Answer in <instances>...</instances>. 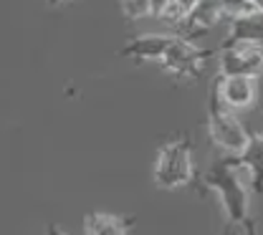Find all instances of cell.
Instances as JSON below:
<instances>
[{"label": "cell", "instance_id": "6da1fadb", "mask_svg": "<svg viewBox=\"0 0 263 235\" xmlns=\"http://www.w3.org/2000/svg\"><path fill=\"white\" fill-rule=\"evenodd\" d=\"M197 192L210 190L218 195V200L223 205V212L228 218L230 225H243L251 215H248V205H251V192L240 180V167L233 165L228 157L215 162L205 174H200L195 182Z\"/></svg>", "mask_w": 263, "mask_h": 235}, {"label": "cell", "instance_id": "7a4b0ae2", "mask_svg": "<svg viewBox=\"0 0 263 235\" xmlns=\"http://www.w3.org/2000/svg\"><path fill=\"white\" fill-rule=\"evenodd\" d=\"M200 180L193 157V139L180 134L170 142H164L157 149L155 167H152V182L157 190H180L190 187Z\"/></svg>", "mask_w": 263, "mask_h": 235}, {"label": "cell", "instance_id": "3957f363", "mask_svg": "<svg viewBox=\"0 0 263 235\" xmlns=\"http://www.w3.org/2000/svg\"><path fill=\"white\" fill-rule=\"evenodd\" d=\"M205 127H208V136L213 142V147L228 157H235L246 149L251 134L246 132L243 122L233 114V109L226 106L220 96H218V89L215 84L210 81V89H208V101H205Z\"/></svg>", "mask_w": 263, "mask_h": 235}, {"label": "cell", "instance_id": "277c9868", "mask_svg": "<svg viewBox=\"0 0 263 235\" xmlns=\"http://www.w3.org/2000/svg\"><path fill=\"white\" fill-rule=\"evenodd\" d=\"M210 53L213 51L195 46V41H187L182 35H175V43L164 53L160 66H162V71L170 79H177V81H185L187 84V81H197L202 76V68L210 61Z\"/></svg>", "mask_w": 263, "mask_h": 235}, {"label": "cell", "instance_id": "5b68a950", "mask_svg": "<svg viewBox=\"0 0 263 235\" xmlns=\"http://www.w3.org/2000/svg\"><path fill=\"white\" fill-rule=\"evenodd\" d=\"M218 73L220 76H263V46H230L218 56Z\"/></svg>", "mask_w": 263, "mask_h": 235}, {"label": "cell", "instance_id": "8992f818", "mask_svg": "<svg viewBox=\"0 0 263 235\" xmlns=\"http://www.w3.org/2000/svg\"><path fill=\"white\" fill-rule=\"evenodd\" d=\"M220 101L235 109H251L258 99V79H248V76H215L213 79Z\"/></svg>", "mask_w": 263, "mask_h": 235}, {"label": "cell", "instance_id": "52a82bcc", "mask_svg": "<svg viewBox=\"0 0 263 235\" xmlns=\"http://www.w3.org/2000/svg\"><path fill=\"white\" fill-rule=\"evenodd\" d=\"M172 43H175V35H162V33L134 35V38H129V43H124V48H119V56L122 58H132L137 64H144V61H157L160 64Z\"/></svg>", "mask_w": 263, "mask_h": 235}, {"label": "cell", "instance_id": "ba28073f", "mask_svg": "<svg viewBox=\"0 0 263 235\" xmlns=\"http://www.w3.org/2000/svg\"><path fill=\"white\" fill-rule=\"evenodd\" d=\"M263 46V10H248L243 15H235L228 21V35L220 48L230 46Z\"/></svg>", "mask_w": 263, "mask_h": 235}, {"label": "cell", "instance_id": "9c48e42d", "mask_svg": "<svg viewBox=\"0 0 263 235\" xmlns=\"http://www.w3.org/2000/svg\"><path fill=\"white\" fill-rule=\"evenodd\" d=\"M220 18H226L223 0H200V3H197V8L193 10V15L180 26V28L185 31L182 38L195 41V38H200V35H208V31H210Z\"/></svg>", "mask_w": 263, "mask_h": 235}, {"label": "cell", "instance_id": "30bf717a", "mask_svg": "<svg viewBox=\"0 0 263 235\" xmlns=\"http://www.w3.org/2000/svg\"><path fill=\"white\" fill-rule=\"evenodd\" d=\"M233 165H238L240 169L248 172L251 177V187L256 195H263V134L261 132H253L246 149L235 157H228Z\"/></svg>", "mask_w": 263, "mask_h": 235}, {"label": "cell", "instance_id": "8fae6325", "mask_svg": "<svg viewBox=\"0 0 263 235\" xmlns=\"http://www.w3.org/2000/svg\"><path fill=\"white\" fill-rule=\"evenodd\" d=\"M134 225H137V215L94 210L84 218V235H129Z\"/></svg>", "mask_w": 263, "mask_h": 235}, {"label": "cell", "instance_id": "7c38bea8", "mask_svg": "<svg viewBox=\"0 0 263 235\" xmlns=\"http://www.w3.org/2000/svg\"><path fill=\"white\" fill-rule=\"evenodd\" d=\"M119 10H122L124 21L152 18V0H119Z\"/></svg>", "mask_w": 263, "mask_h": 235}, {"label": "cell", "instance_id": "4fadbf2b", "mask_svg": "<svg viewBox=\"0 0 263 235\" xmlns=\"http://www.w3.org/2000/svg\"><path fill=\"white\" fill-rule=\"evenodd\" d=\"M167 8H170V0H152V18H160L162 21Z\"/></svg>", "mask_w": 263, "mask_h": 235}, {"label": "cell", "instance_id": "5bb4252c", "mask_svg": "<svg viewBox=\"0 0 263 235\" xmlns=\"http://www.w3.org/2000/svg\"><path fill=\"white\" fill-rule=\"evenodd\" d=\"M240 235H258V223H256V218H248V220L240 225Z\"/></svg>", "mask_w": 263, "mask_h": 235}, {"label": "cell", "instance_id": "9a60e30c", "mask_svg": "<svg viewBox=\"0 0 263 235\" xmlns=\"http://www.w3.org/2000/svg\"><path fill=\"white\" fill-rule=\"evenodd\" d=\"M46 235H68V233H66V230H61L56 223H48V225H46Z\"/></svg>", "mask_w": 263, "mask_h": 235}, {"label": "cell", "instance_id": "2e32d148", "mask_svg": "<svg viewBox=\"0 0 263 235\" xmlns=\"http://www.w3.org/2000/svg\"><path fill=\"white\" fill-rule=\"evenodd\" d=\"M251 3H253V8H256V10H263V0H251Z\"/></svg>", "mask_w": 263, "mask_h": 235}, {"label": "cell", "instance_id": "e0dca14e", "mask_svg": "<svg viewBox=\"0 0 263 235\" xmlns=\"http://www.w3.org/2000/svg\"><path fill=\"white\" fill-rule=\"evenodd\" d=\"M48 5H61V3H66V0H46Z\"/></svg>", "mask_w": 263, "mask_h": 235}]
</instances>
